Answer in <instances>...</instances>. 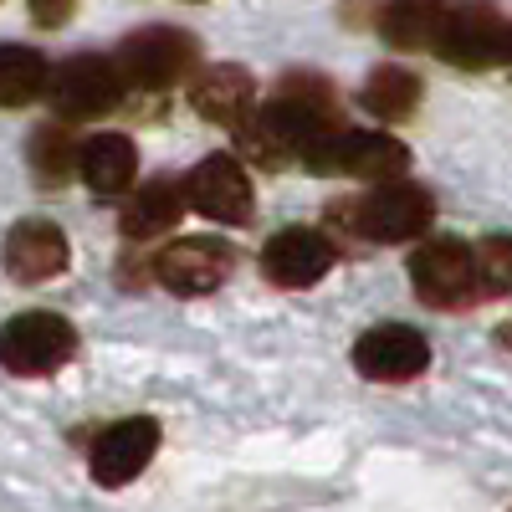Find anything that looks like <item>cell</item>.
Wrapping results in <instances>:
<instances>
[{"instance_id": "14", "label": "cell", "mask_w": 512, "mask_h": 512, "mask_svg": "<svg viewBox=\"0 0 512 512\" xmlns=\"http://www.w3.org/2000/svg\"><path fill=\"white\" fill-rule=\"evenodd\" d=\"M0 256H6L11 282H52L57 272H67L72 246L57 221H21L6 231V251Z\"/></svg>"}, {"instance_id": "4", "label": "cell", "mask_w": 512, "mask_h": 512, "mask_svg": "<svg viewBox=\"0 0 512 512\" xmlns=\"http://www.w3.org/2000/svg\"><path fill=\"white\" fill-rule=\"evenodd\" d=\"M200 62V41L180 26H144L118 47V67L123 82L134 93H169L195 72Z\"/></svg>"}, {"instance_id": "10", "label": "cell", "mask_w": 512, "mask_h": 512, "mask_svg": "<svg viewBox=\"0 0 512 512\" xmlns=\"http://www.w3.org/2000/svg\"><path fill=\"white\" fill-rule=\"evenodd\" d=\"M354 369L374 384H410L431 369V344L410 323H374L354 344Z\"/></svg>"}, {"instance_id": "23", "label": "cell", "mask_w": 512, "mask_h": 512, "mask_svg": "<svg viewBox=\"0 0 512 512\" xmlns=\"http://www.w3.org/2000/svg\"><path fill=\"white\" fill-rule=\"evenodd\" d=\"M26 6H31V21L41 31H57V26H67L77 16V0H26Z\"/></svg>"}, {"instance_id": "7", "label": "cell", "mask_w": 512, "mask_h": 512, "mask_svg": "<svg viewBox=\"0 0 512 512\" xmlns=\"http://www.w3.org/2000/svg\"><path fill=\"white\" fill-rule=\"evenodd\" d=\"M123 93H128V82H123L118 57H93V52H82V57L52 67V82H47V103L67 123L113 113L123 103Z\"/></svg>"}, {"instance_id": "13", "label": "cell", "mask_w": 512, "mask_h": 512, "mask_svg": "<svg viewBox=\"0 0 512 512\" xmlns=\"http://www.w3.org/2000/svg\"><path fill=\"white\" fill-rule=\"evenodd\" d=\"M154 277L175 292V297H205L216 292L231 277V251L210 236H185V241H169L154 256Z\"/></svg>"}, {"instance_id": "22", "label": "cell", "mask_w": 512, "mask_h": 512, "mask_svg": "<svg viewBox=\"0 0 512 512\" xmlns=\"http://www.w3.org/2000/svg\"><path fill=\"white\" fill-rule=\"evenodd\" d=\"M477 287L482 297H512V236H487L477 246Z\"/></svg>"}, {"instance_id": "20", "label": "cell", "mask_w": 512, "mask_h": 512, "mask_svg": "<svg viewBox=\"0 0 512 512\" xmlns=\"http://www.w3.org/2000/svg\"><path fill=\"white\" fill-rule=\"evenodd\" d=\"M359 103L374 113V118H384V123H400V118H410L415 113V103H420V77L410 72V67H374L369 77H364V88H359Z\"/></svg>"}, {"instance_id": "21", "label": "cell", "mask_w": 512, "mask_h": 512, "mask_svg": "<svg viewBox=\"0 0 512 512\" xmlns=\"http://www.w3.org/2000/svg\"><path fill=\"white\" fill-rule=\"evenodd\" d=\"M77 159H82V144L72 139L67 118L62 123H41L31 134V169H36V185L41 190H57L77 175Z\"/></svg>"}, {"instance_id": "16", "label": "cell", "mask_w": 512, "mask_h": 512, "mask_svg": "<svg viewBox=\"0 0 512 512\" xmlns=\"http://www.w3.org/2000/svg\"><path fill=\"white\" fill-rule=\"evenodd\" d=\"M451 16V0H384L379 36L395 52H436Z\"/></svg>"}, {"instance_id": "2", "label": "cell", "mask_w": 512, "mask_h": 512, "mask_svg": "<svg viewBox=\"0 0 512 512\" xmlns=\"http://www.w3.org/2000/svg\"><path fill=\"white\" fill-rule=\"evenodd\" d=\"M303 169L349 180H405L410 149L395 134H374V128H318L303 149Z\"/></svg>"}, {"instance_id": "12", "label": "cell", "mask_w": 512, "mask_h": 512, "mask_svg": "<svg viewBox=\"0 0 512 512\" xmlns=\"http://www.w3.org/2000/svg\"><path fill=\"white\" fill-rule=\"evenodd\" d=\"M333 262H338V246L313 226H287L262 246V277L272 287H287V292L323 282L333 272Z\"/></svg>"}, {"instance_id": "17", "label": "cell", "mask_w": 512, "mask_h": 512, "mask_svg": "<svg viewBox=\"0 0 512 512\" xmlns=\"http://www.w3.org/2000/svg\"><path fill=\"white\" fill-rule=\"evenodd\" d=\"M77 175H82V185H88L93 195H103V200L123 195L128 185H134V175H139L134 139H128V134H93L88 144H82Z\"/></svg>"}, {"instance_id": "15", "label": "cell", "mask_w": 512, "mask_h": 512, "mask_svg": "<svg viewBox=\"0 0 512 512\" xmlns=\"http://www.w3.org/2000/svg\"><path fill=\"white\" fill-rule=\"evenodd\" d=\"M190 103H195L200 118L221 123V128H236L256 108V77L246 67H236V62H216L190 82Z\"/></svg>"}, {"instance_id": "1", "label": "cell", "mask_w": 512, "mask_h": 512, "mask_svg": "<svg viewBox=\"0 0 512 512\" xmlns=\"http://www.w3.org/2000/svg\"><path fill=\"white\" fill-rule=\"evenodd\" d=\"M328 210H333V226L354 231L359 241H415L436 221V195L410 180H384L379 190L359 200H338Z\"/></svg>"}, {"instance_id": "24", "label": "cell", "mask_w": 512, "mask_h": 512, "mask_svg": "<svg viewBox=\"0 0 512 512\" xmlns=\"http://www.w3.org/2000/svg\"><path fill=\"white\" fill-rule=\"evenodd\" d=\"M507 67H512V57H507Z\"/></svg>"}, {"instance_id": "18", "label": "cell", "mask_w": 512, "mask_h": 512, "mask_svg": "<svg viewBox=\"0 0 512 512\" xmlns=\"http://www.w3.org/2000/svg\"><path fill=\"white\" fill-rule=\"evenodd\" d=\"M185 205H190L185 185H175V180H149L134 200L123 205L118 231H123L128 241H154V236H164L169 226L185 216Z\"/></svg>"}, {"instance_id": "6", "label": "cell", "mask_w": 512, "mask_h": 512, "mask_svg": "<svg viewBox=\"0 0 512 512\" xmlns=\"http://www.w3.org/2000/svg\"><path fill=\"white\" fill-rule=\"evenodd\" d=\"M72 354H77V328L62 313L31 308V313H16L0 328V369H11L21 379L57 374Z\"/></svg>"}, {"instance_id": "5", "label": "cell", "mask_w": 512, "mask_h": 512, "mask_svg": "<svg viewBox=\"0 0 512 512\" xmlns=\"http://www.w3.org/2000/svg\"><path fill=\"white\" fill-rule=\"evenodd\" d=\"M410 282H415L425 308H436V313L466 308L472 297H482V287H477V246H466L461 236L420 241L415 256H410Z\"/></svg>"}, {"instance_id": "19", "label": "cell", "mask_w": 512, "mask_h": 512, "mask_svg": "<svg viewBox=\"0 0 512 512\" xmlns=\"http://www.w3.org/2000/svg\"><path fill=\"white\" fill-rule=\"evenodd\" d=\"M52 67L36 47H21V41H0V108H26L36 98H47Z\"/></svg>"}, {"instance_id": "3", "label": "cell", "mask_w": 512, "mask_h": 512, "mask_svg": "<svg viewBox=\"0 0 512 512\" xmlns=\"http://www.w3.org/2000/svg\"><path fill=\"white\" fill-rule=\"evenodd\" d=\"M318 128H338L328 118H318L303 98H272V103H256L241 123H236V144L251 164L262 169H282V164H303V149Z\"/></svg>"}, {"instance_id": "11", "label": "cell", "mask_w": 512, "mask_h": 512, "mask_svg": "<svg viewBox=\"0 0 512 512\" xmlns=\"http://www.w3.org/2000/svg\"><path fill=\"white\" fill-rule=\"evenodd\" d=\"M154 451H159V420L128 415V420H113L108 431H98V441L88 451V472L98 487H128L134 477H144Z\"/></svg>"}, {"instance_id": "8", "label": "cell", "mask_w": 512, "mask_h": 512, "mask_svg": "<svg viewBox=\"0 0 512 512\" xmlns=\"http://www.w3.org/2000/svg\"><path fill=\"white\" fill-rule=\"evenodd\" d=\"M436 52L461 72H487V67L512 57V21L492 6V0H461L446 16Z\"/></svg>"}, {"instance_id": "9", "label": "cell", "mask_w": 512, "mask_h": 512, "mask_svg": "<svg viewBox=\"0 0 512 512\" xmlns=\"http://www.w3.org/2000/svg\"><path fill=\"white\" fill-rule=\"evenodd\" d=\"M185 195H190L195 216L216 221V226H246L251 210H256L251 175L236 154H205L185 175Z\"/></svg>"}]
</instances>
